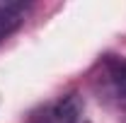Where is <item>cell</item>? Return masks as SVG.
<instances>
[{
    "mask_svg": "<svg viewBox=\"0 0 126 123\" xmlns=\"http://www.w3.org/2000/svg\"><path fill=\"white\" fill-rule=\"evenodd\" d=\"M107 77L119 97L126 99V58H109L107 61Z\"/></svg>",
    "mask_w": 126,
    "mask_h": 123,
    "instance_id": "obj_3",
    "label": "cell"
},
{
    "mask_svg": "<svg viewBox=\"0 0 126 123\" xmlns=\"http://www.w3.org/2000/svg\"><path fill=\"white\" fill-rule=\"evenodd\" d=\"M78 111H80L78 101L73 97H65V99H58L56 104H51L36 123H75Z\"/></svg>",
    "mask_w": 126,
    "mask_h": 123,
    "instance_id": "obj_1",
    "label": "cell"
},
{
    "mask_svg": "<svg viewBox=\"0 0 126 123\" xmlns=\"http://www.w3.org/2000/svg\"><path fill=\"white\" fill-rule=\"evenodd\" d=\"M22 17H24V5H17V2L0 5V41L7 39L22 24Z\"/></svg>",
    "mask_w": 126,
    "mask_h": 123,
    "instance_id": "obj_2",
    "label": "cell"
}]
</instances>
